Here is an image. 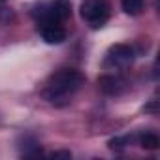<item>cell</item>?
<instances>
[{
  "label": "cell",
  "instance_id": "cell-3",
  "mask_svg": "<svg viewBox=\"0 0 160 160\" xmlns=\"http://www.w3.org/2000/svg\"><path fill=\"white\" fill-rule=\"evenodd\" d=\"M81 19L91 27V28H102L109 17H111V6L108 0H83L81 8H79Z\"/></svg>",
  "mask_w": 160,
  "mask_h": 160
},
{
  "label": "cell",
  "instance_id": "cell-12",
  "mask_svg": "<svg viewBox=\"0 0 160 160\" xmlns=\"http://www.w3.org/2000/svg\"><path fill=\"white\" fill-rule=\"evenodd\" d=\"M143 109H145V111H152V113L156 115V100H152V102H151L149 106H145Z\"/></svg>",
  "mask_w": 160,
  "mask_h": 160
},
{
  "label": "cell",
  "instance_id": "cell-9",
  "mask_svg": "<svg viewBox=\"0 0 160 160\" xmlns=\"http://www.w3.org/2000/svg\"><path fill=\"white\" fill-rule=\"evenodd\" d=\"M139 145L147 151H154V149H158L160 139L154 132H143V134H139Z\"/></svg>",
  "mask_w": 160,
  "mask_h": 160
},
{
  "label": "cell",
  "instance_id": "cell-7",
  "mask_svg": "<svg viewBox=\"0 0 160 160\" xmlns=\"http://www.w3.org/2000/svg\"><path fill=\"white\" fill-rule=\"evenodd\" d=\"M21 154H23L25 158H36V156H42L43 151H42V145L38 143L36 138L25 136V138H23V145H21Z\"/></svg>",
  "mask_w": 160,
  "mask_h": 160
},
{
  "label": "cell",
  "instance_id": "cell-10",
  "mask_svg": "<svg viewBox=\"0 0 160 160\" xmlns=\"http://www.w3.org/2000/svg\"><path fill=\"white\" fill-rule=\"evenodd\" d=\"M126 145H130V138L128 136H115L108 141V147L111 151H122L126 149Z\"/></svg>",
  "mask_w": 160,
  "mask_h": 160
},
{
  "label": "cell",
  "instance_id": "cell-8",
  "mask_svg": "<svg viewBox=\"0 0 160 160\" xmlns=\"http://www.w3.org/2000/svg\"><path fill=\"white\" fill-rule=\"evenodd\" d=\"M121 6H122V12L130 17H136L143 12L145 8V0H121Z\"/></svg>",
  "mask_w": 160,
  "mask_h": 160
},
{
  "label": "cell",
  "instance_id": "cell-13",
  "mask_svg": "<svg viewBox=\"0 0 160 160\" xmlns=\"http://www.w3.org/2000/svg\"><path fill=\"white\" fill-rule=\"evenodd\" d=\"M0 2H6V0H0Z\"/></svg>",
  "mask_w": 160,
  "mask_h": 160
},
{
  "label": "cell",
  "instance_id": "cell-1",
  "mask_svg": "<svg viewBox=\"0 0 160 160\" xmlns=\"http://www.w3.org/2000/svg\"><path fill=\"white\" fill-rule=\"evenodd\" d=\"M83 83H85V75L79 70L60 68L47 79V83L43 87V98L55 106L68 104L70 98L81 89Z\"/></svg>",
  "mask_w": 160,
  "mask_h": 160
},
{
  "label": "cell",
  "instance_id": "cell-5",
  "mask_svg": "<svg viewBox=\"0 0 160 160\" xmlns=\"http://www.w3.org/2000/svg\"><path fill=\"white\" fill-rule=\"evenodd\" d=\"M38 32L42 40L49 45H58L66 40V28L58 21H43L38 23Z\"/></svg>",
  "mask_w": 160,
  "mask_h": 160
},
{
  "label": "cell",
  "instance_id": "cell-4",
  "mask_svg": "<svg viewBox=\"0 0 160 160\" xmlns=\"http://www.w3.org/2000/svg\"><path fill=\"white\" fill-rule=\"evenodd\" d=\"M136 58V51L132 45L128 43H115L109 47L108 55H106V66L111 68H121V66H128L132 64V60Z\"/></svg>",
  "mask_w": 160,
  "mask_h": 160
},
{
  "label": "cell",
  "instance_id": "cell-6",
  "mask_svg": "<svg viewBox=\"0 0 160 160\" xmlns=\"http://www.w3.org/2000/svg\"><path fill=\"white\" fill-rule=\"evenodd\" d=\"M98 89L106 94V96H119L126 91V79L121 75H113V73H106L98 79Z\"/></svg>",
  "mask_w": 160,
  "mask_h": 160
},
{
  "label": "cell",
  "instance_id": "cell-2",
  "mask_svg": "<svg viewBox=\"0 0 160 160\" xmlns=\"http://www.w3.org/2000/svg\"><path fill=\"white\" fill-rule=\"evenodd\" d=\"M72 15V2L70 0H49V2L36 4L32 10V17L38 23L43 21H66Z\"/></svg>",
  "mask_w": 160,
  "mask_h": 160
},
{
  "label": "cell",
  "instance_id": "cell-11",
  "mask_svg": "<svg viewBox=\"0 0 160 160\" xmlns=\"http://www.w3.org/2000/svg\"><path fill=\"white\" fill-rule=\"evenodd\" d=\"M49 156L51 158H72V152L70 151H53Z\"/></svg>",
  "mask_w": 160,
  "mask_h": 160
}]
</instances>
